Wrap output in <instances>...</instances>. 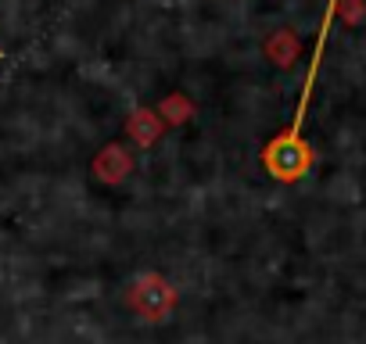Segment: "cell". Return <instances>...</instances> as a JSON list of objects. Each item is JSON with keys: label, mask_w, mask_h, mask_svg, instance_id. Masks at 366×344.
I'll return each instance as SVG.
<instances>
[{"label": "cell", "mask_w": 366, "mask_h": 344, "mask_svg": "<svg viewBox=\"0 0 366 344\" xmlns=\"http://www.w3.org/2000/svg\"><path fill=\"white\" fill-rule=\"evenodd\" d=\"M266 54L277 61V65H291L295 58H298V36L291 33V29H280V33H273L269 36V44H266Z\"/></svg>", "instance_id": "cell-1"}, {"label": "cell", "mask_w": 366, "mask_h": 344, "mask_svg": "<svg viewBox=\"0 0 366 344\" xmlns=\"http://www.w3.org/2000/svg\"><path fill=\"white\" fill-rule=\"evenodd\" d=\"M129 129H133L140 140H151V136H154V122H151V115H147V111H137V115H133V122H129Z\"/></svg>", "instance_id": "cell-2"}, {"label": "cell", "mask_w": 366, "mask_h": 344, "mask_svg": "<svg viewBox=\"0 0 366 344\" xmlns=\"http://www.w3.org/2000/svg\"><path fill=\"white\" fill-rule=\"evenodd\" d=\"M359 15H362V8L355 4V0H348V4H345V19H348V22H355Z\"/></svg>", "instance_id": "cell-3"}]
</instances>
